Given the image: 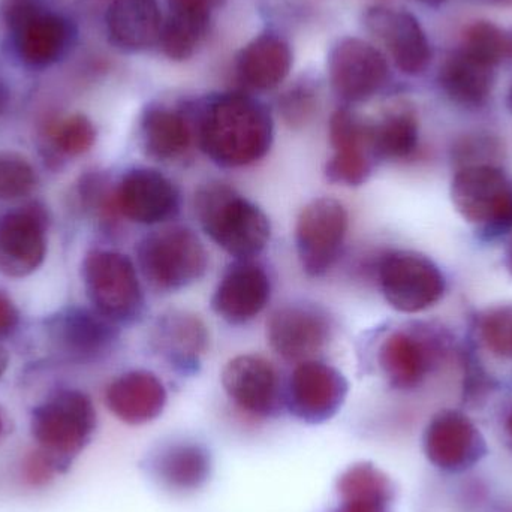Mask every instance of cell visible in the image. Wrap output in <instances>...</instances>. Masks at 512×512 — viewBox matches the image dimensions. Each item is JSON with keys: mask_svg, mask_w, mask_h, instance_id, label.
Segmentation results:
<instances>
[{"mask_svg": "<svg viewBox=\"0 0 512 512\" xmlns=\"http://www.w3.org/2000/svg\"><path fill=\"white\" fill-rule=\"evenodd\" d=\"M373 155L364 150H339L325 165L328 182L345 186H361L373 171Z\"/></svg>", "mask_w": 512, "mask_h": 512, "instance_id": "obj_34", "label": "cell"}, {"mask_svg": "<svg viewBox=\"0 0 512 512\" xmlns=\"http://www.w3.org/2000/svg\"><path fill=\"white\" fill-rule=\"evenodd\" d=\"M210 15L171 12L162 24V50L171 60H188L194 56L209 29Z\"/></svg>", "mask_w": 512, "mask_h": 512, "instance_id": "obj_29", "label": "cell"}, {"mask_svg": "<svg viewBox=\"0 0 512 512\" xmlns=\"http://www.w3.org/2000/svg\"><path fill=\"white\" fill-rule=\"evenodd\" d=\"M83 279L93 307L111 321L129 324L143 315V288L128 256L104 249L90 252L83 262Z\"/></svg>", "mask_w": 512, "mask_h": 512, "instance_id": "obj_5", "label": "cell"}, {"mask_svg": "<svg viewBox=\"0 0 512 512\" xmlns=\"http://www.w3.org/2000/svg\"><path fill=\"white\" fill-rule=\"evenodd\" d=\"M420 143V125L409 108L390 111L372 125V150L375 158L403 161L411 158Z\"/></svg>", "mask_w": 512, "mask_h": 512, "instance_id": "obj_28", "label": "cell"}, {"mask_svg": "<svg viewBox=\"0 0 512 512\" xmlns=\"http://www.w3.org/2000/svg\"><path fill=\"white\" fill-rule=\"evenodd\" d=\"M451 198L463 219L490 230L512 228V182L492 164L465 165L451 182Z\"/></svg>", "mask_w": 512, "mask_h": 512, "instance_id": "obj_6", "label": "cell"}, {"mask_svg": "<svg viewBox=\"0 0 512 512\" xmlns=\"http://www.w3.org/2000/svg\"><path fill=\"white\" fill-rule=\"evenodd\" d=\"M486 442L475 424L462 412L442 411L424 433L427 459L444 471H463L486 454Z\"/></svg>", "mask_w": 512, "mask_h": 512, "instance_id": "obj_15", "label": "cell"}, {"mask_svg": "<svg viewBox=\"0 0 512 512\" xmlns=\"http://www.w3.org/2000/svg\"><path fill=\"white\" fill-rule=\"evenodd\" d=\"M48 216L38 203L0 218V273L24 277L38 270L47 254Z\"/></svg>", "mask_w": 512, "mask_h": 512, "instance_id": "obj_11", "label": "cell"}, {"mask_svg": "<svg viewBox=\"0 0 512 512\" xmlns=\"http://www.w3.org/2000/svg\"><path fill=\"white\" fill-rule=\"evenodd\" d=\"M167 390L155 373L132 370L114 379L105 393V403L114 417L131 426L149 423L164 411Z\"/></svg>", "mask_w": 512, "mask_h": 512, "instance_id": "obj_20", "label": "cell"}, {"mask_svg": "<svg viewBox=\"0 0 512 512\" xmlns=\"http://www.w3.org/2000/svg\"><path fill=\"white\" fill-rule=\"evenodd\" d=\"M120 215L143 225H156L176 218L180 192L164 174L153 168H132L116 186Z\"/></svg>", "mask_w": 512, "mask_h": 512, "instance_id": "obj_13", "label": "cell"}, {"mask_svg": "<svg viewBox=\"0 0 512 512\" xmlns=\"http://www.w3.org/2000/svg\"><path fill=\"white\" fill-rule=\"evenodd\" d=\"M417 2L423 3V5L433 6V8H436V6L444 5V3L448 2V0H417Z\"/></svg>", "mask_w": 512, "mask_h": 512, "instance_id": "obj_45", "label": "cell"}, {"mask_svg": "<svg viewBox=\"0 0 512 512\" xmlns=\"http://www.w3.org/2000/svg\"><path fill=\"white\" fill-rule=\"evenodd\" d=\"M195 215L204 233L237 259L254 258L270 242L267 215L227 183L201 186L195 194Z\"/></svg>", "mask_w": 512, "mask_h": 512, "instance_id": "obj_2", "label": "cell"}, {"mask_svg": "<svg viewBox=\"0 0 512 512\" xmlns=\"http://www.w3.org/2000/svg\"><path fill=\"white\" fill-rule=\"evenodd\" d=\"M334 92L348 102L373 98L388 80L384 54L369 42L345 38L337 42L328 59Z\"/></svg>", "mask_w": 512, "mask_h": 512, "instance_id": "obj_12", "label": "cell"}, {"mask_svg": "<svg viewBox=\"0 0 512 512\" xmlns=\"http://www.w3.org/2000/svg\"><path fill=\"white\" fill-rule=\"evenodd\" d=\"M382 294L402 313H418L435 306L445 292V277L435 262L415 252H390L378 268Z\"/></svg>", "mask_w": 512, "mask_h": 512, "instance_id": "obj_7", "label": "cell"}, {"mask_svg": "<svg viewBox=\"0 0 512 512\" xmlns=\"http://www.w3.org/2000/svg\"><path fill=\"white\" fill-rule=\"evenodd\" d=\"M138 265L147 282L171 292L198 282L209 267L200 237L188 227H168L147 236L138 246Z\"/></svg>", "mask_w": 512, "mask_h": 512, "instance_id": "obj_4", "label": "cell"}, {"mask_svg": "<svg viewBox=\"0 0 512 512\" xmlns=\"http://www.w3.org/2000/svg\"><path fill=\"white\" fill-rule=\"evenodd\" d=\"M195 137L207 158L219 167H248L270 152L273 119L267 107L252 96L227 93L207 102L198 113Z\"/></svg>", "mask_w": 512, "mask_h": 512, "instance_id": "obj_1", "label": "cell"}, {"mask_svg": "<svg viewBox=\"0 0 512 512\" xmlns=\"http://www.w3.org/2000/svg\"><path fill=\"white\" fill-rule=\"evenodd\" d=\"M340 501H367L388 505L393 501L390 478L372 463H357L346 469L337 481Z\"/></svg>", "mask_w": 512, "mask_h": 512, "instance_id": "obj_30", "label": "cell"}, {"mask_svg": "<svg viewBox=\"0 0 512 512\" xmlns=\"http://www.w3.org/2000/svg\"><path fill=\"white\" fill-rule=\"evenodd\" d=\"M221 0H168L171 12L210 15Z\"/></svg>", "mask_w": 512, "mask_h": 512, "instance_id": "obj_40", "label": "cell"}, {"mask_svg": "<svg viewBox=\"0 0 512 512\" xmlns=\"http://www.w3.org/2000/svg\"><path fill=\"white\" fill-rule=\"evenodd\" d=\"M38 183L35 168L18 153H0V201L18 200L32 194Z\"/></svg>", "mask_w": 512, "mask_h": 512, "instance_id": "obj_33", "label": "cell"}, {"mask_svg": "<svg viewBox=\"0 0 512 512\" xmlns=\"http://www.w3.org/2000/svg\"><path fill=\"white\" fill-rule=\"evenodd\" d=\"M379 364L393 387L412 390L429 372V346L417 334L396 331L382 343Z\"/></svg>", "mask_w": 512, "mask_h": 512, "instance_id": "obj_27", "label": "cell"}, {"mask_svg": "<svg viewBox=\"0 0 512 512\" xmlns=\"http://www.w3.org/2000/svg\"><path fill=\"white\" fill-rule=\"evenodd\" d=\"M50 134L54 149L66 156L84 155L96 141L95 125L84 114L65 117L53 126Z\"/></svg>", "mask_w": 512, "mask_h": 512, "instance_id": "obj_32", "label": "cell"}, {"mask_svg": "<svg viewBox=\"0 0 512 512\" xmlns=\"http://www.w3.org/2000/svg\"><path fill=\"white\" fill-rule=\"evenodd\" d=\"M495 69L459 48L442 63L439 84L454 104L481 108L492 96Z\"/></svg>", "mask_w": 512, "mask_h": 512, "instance_id": "obj_24", "label": "cell"}, {"mask_svg": "<svg viewBox=\"0 0 512 512\" xmlns=\"http://www.w3.org/2000/svg\"><path fill=\"white\" fill-rule=\"evenodd\" d=\"M291 66L288 42L273 33H264L249 42L240 54L239 74L252 89L271 90L283 83Z\"/></svg>", "mask_w": 512, "mask_h": 512, "instance_id": "obj_26", "label": "cell"}, {"mask_svg": "<svg viewBox=\"0 0 512 512\" xmlns=\"http://www.w3.org/2000/svg\"><path fill=\"white\" fill-rule=\"evenodd\" d=\"M364 23L385 45L403 74L418 75L426 71L432 60V47L414 15L402 9L375 6L366 12Z\"/></svg>", "mask_w": 512, "mask_h": 512, "instance_id": "obj_14", "label": "cell"}, {"mask_svg": "<svg viewBox=\"0 0 512 512\" xmlns=\"http://www.w3.org/2000/svg\"><path fill=\"white\" fill-rule=\"evenodd\" d=\"M480 336L490 354L512 360V307L486 313L480 322Z\"/></svg>", "mask_w": 512, "mask_h": 512, "instance_id": "obj_35", "label": "cell"}, {"mask_svg": "<svg viewBox=\"0 0 512 512\" xmlns=\"http://www.w3.org/2000/svg\"><path fill=\"white\" fill-rule=\"evenodd\" d=\"M507 427H508V432H510L511 435H512V412H511L510 417H508Z\"/></svg>", "mask_w": 512, "mask_h": 512, "instance_id": "obj_49", "label": "cell"}, {"mask_svg": "<svg viewBox=\"0 0 512 512\" xmlns=\"http://www.w3.org/2000/svg\"><path fill=\"white\" fill-rule=\"evenodd\" d=\"M345 376L321 361H303L289 378L286 403L298 420L321 424L339 412L348 396Z\"/></svg>", "mask_w": 512, "mask_h": 512, "instance_id": "obj_10", "label": "cell"}, {"mask_svg": "<svg viewBox=\"0 0 512 512\" xmlns=\"http://www.w3.org/2000/svg\"><path fill=\"white\" fill-rule=\"evenodd\" d=\"M9 357L8 352H6L5 348L0 346V378H2L3 373L8 369Z\"/></svg>", "mask_w": 512, "mask_h": 512, "instance_id": "obj_44", "label": "cell"}, {"mask_svg": "<svg viewBox=\"0 0 512 512\" xmlns=\"http://www.w3.org/2000/svg\"><path fill=\"white\" fill-rule=\"evenodd\" d=\"M149 469L155 480L173 492H191L200 489L209 480L210 453L195 442H173L162 445L149 460Z\"/></svg>", "mask_w": 512, "mask_h": 512, "instance_id": "obj_21", "label": "cell"}, {"mask_svg": "<svg viewBox=\"0 0 512 512\" xmlns=\"http://www.w3.org/2000/svg\"><path fill=\"white\" fill-rule=\"evenodd\" d=\"M489 2L499 6H512V0H489Z\"/></svg>", "mask_w": 512, "mask_h": 512, "instance_id": "obj_47", "label": "cell"}, {"mask_svg": "<svg viewBox=\"0 0 512 512\" xmlns=\"http://www.w3.org/2000/svg\"><path fill=\"white\" fill-rule=\"evenodd\" d=\"M71 41V23L47 9L14 33L18 56L32 68H47L62 59L71 47Z\"/></svg>", "mask_w": 512, "mask_h": 512, "instance_id": "obj_22", "label": "cell"}, {"mask_svg": "<svg viewBox=\"0 0 512 512\" xmlns=\"http://www.w3.org/2000/svg\"><path fill=\"white\" fill-rule=\"evenodd\" d=\"M162 14L156 0H114L107 12L111 41L126 51H143L161 38Z\"/></svg>", "mask_w": 512, "mask_h": 512, "instance_id": "obj_25", "label": "cell"}, {"mask_svg": "<svg viewBox=\"0 0 512 512\" xmlns=\"http://www.w3.org/2000/svg\"><path fill=\"white\" fill-rule=\"evenodd\" d=\"M50 331L59 351L81 363L101 360L119 339L116 322L96 309L84 307H72L60 313Z\"/></svg>", "mask_w": 512, "mask_h": 512, "instance_id": "obj_16", "label": "cell"}, {"mask_svg": "<svg viewBox=\"0 0 512 512\" xmlns=\"http://www.w3.org/2000/svg\"><path fill=\"white\" fill-rule=\"evenodd\" d=\"M387 507L388 505L378 502L346 501L342 502L337 512H388Z\"/></svg>", "mask_w": 512, "mask_h": 512, "instance_id": "obj_41", "label": "cell"}, {"mask_svg": "<svg viewBox=\"0 0 512 512\" xmlns=\"http://www.w3.org/2000/svg\"><path fill=\"white\" fill-rule=\"evenodd\" d=\"M20 322L17 306L8 294L0 291V337L9 336Z\"/></svg>", "mask_w": 512, "mask_h": 512, "instance_id": "obj_39", "label": "cell"}, {"mask_svg": "<svg viewBox=\"0 0 512 512\" xmlns=\"http://www.w3.org/2000/svg\"><path fill=\"white\" fill-rule=\"evenodd\" d=\"M96 409L80 390H59L33 409L30 433L36 447L71 465L95 435Z\"/></svg>", "mask_w": 512, "mask_h": 512, "instance_id": "obj_3", "label": "cell"}, {"mask_svg": "<svg viewBox=\"0 0 512 512\" xmlns=\"http://www.w3.org/2000/svg\"><path fill=\"white\" fill-rule=\"evenodd\" d=\"M318 96L309 86H297L280 99V113L289 126H303L312 119Z\"/></svg>", "mask_w": 512, "mask_h": 512, "instance_id": "obj_37", "label": "cell"}, {"mask_svg": "<svg viewBox=\"0 0 512 512\" xmlns=\"http://www.w3.org/2000/svg\"><path fill=\"white\" fill-rule=\"evenodd\" d=\"M155 351L176 370L191 373L209 346V333L197 315L170 310L159 316L153 330Z\"/></svg>", "mask_w": 512, "mask_h": 512, "instance_id": "obj_19", "label": "cell"}, {"mask_svg": "<svg viewBox=\"0 0 512 512\" xmlns=\"http://www.w3.org/2000/svg\"><path fill=\"white\" fill-rule=\"evenodd\" d=\"M9 104H11V90H9L5 78L0 75V116L6 113Z\"/></svg>", "mask_w": 512, "mask_h": 512, "instance_id": "obj_42", "label": "cell"}, {"mask_svg": "<svg viewBox=\"0 0 512 512\" xmlns=\"http://www.w3.org/2000/svg\"><path fill=\"white\" fill-rule=\"evenodd\" d=\"M507 105H508V110H510L512 113V84H511L510 90H508Z\"/></svg>", "mask_w": 512, "mask_h": 512, "instance_id": "obj_48", "label": "cell"}, {"mask_svg": "<svg viewBox=\"0 0 512 512\" xmlns=\"http://www.w3.org/2000/svg\"><path fill=\"white\" fill-rule=\"evenodd\" d=\"M143 149L149 158L174 162L185 158L192 144L197 143L195 122L183 111L168 107H152L141 122Z\"/></svg>", "mask_w": 512, "mask_h": 512, "instance_id": "obj_23", "label": "cell"}, {"mask_svg": "<svg viewBox=\"0 0 512 512\" xmlns=\"http://www.w3.org/2000/svg\"><path fill=\"white\" fill-rule=\"evenodd\" d=\"M68 463L59 457L47 453L42 448L36 447L24 454L20 463V478L24 486L30 489H42L53 483L59 475L68 471Z\"/></svg>", "mask_w": 512, "mask_h": 512, "instance_id": "obj_36", "label": "cell"}, {"mask_svg": "<svg viewBox=\"0 0 512 512\" xmlns=\"http://www.w3.org/2000/svg\"><path fill=\"white\" fill-rule=\"evenodd\" d=\"M225 393L242 411L270 417L280 406L279 375L273 364L258 355H239L222 372Z\"/></svg>", "mask_w": 512, "mask_h": 512, "instance_id": "obj_17", "label": "cell"}, {"mask_svg": "<svg viewBox=\"0 0 512 512\" xmlns=\"http://www.w3.org/2000/svg\"><path fill=\"white\" fill-rule=\"evenodd\" d=\"M270 277L251 259H239L225 271L212 298L213 310L230 324L256 318L270 300Z\"/></svg>", "mask_w": 512, "mask_h": 512, "instance_id": "obj_18", "label": "cell"}, {"mask_svg": "<svg viewBox=\"0 0 512 512\" xmlns=\"http://www.w3.org/2000/svg\"><path fill=\"white\" fill-rule=\"evenodd\" d=\"M333 325L324 309L312 304H286L271 313L267 339L283 360L303 363L324 349Z\"/></svg>", "mask_w": 512, "mask_h": 512, "instance_id": "obj_9", "label": "cell"}, {"mask_svg": "<svg viewBox=\"0 0 512 512\" xmlns=\"http://www.w3.org/2000/svg\"><path fill=\"white\" fill-rule=\"evenodd\" d=\"M348 228V210L334 198H316L301 210L295 245L301 267L309 276H324L336 264Z\"/></svg>", "mask_w": 512, "mask_h": 512, "instance_id": "obj_8", "label": "cell"}, {"mask_svg": "<svg viewBox=\"0 0 512 512\" xmlns=\"http://www.w3.org/2000/svg\"><path fill=\"white\" fill-rule=\"evenodd\" d=\"M9 433V418L6 415L5 409L0 406V441L6 438Z\"/></svg>", "mask_w": 512, "mask_h": 512, "instance_id": "obj_43", "label": "cell"}, {"mask_svg": "<svg viewBox=\"0 0 512 512\" xmlns=\"http://www.w3.org/2000/svg\"><path fill=\"white\" fill-rule=\"evenodd\" d=\"M44 9L41 0H0V15L12 35Z\"/></svg>", "mask_w": 512, "mask_h": 512, "instance_id": "obj_38", "label": "cell"}, {"mask_svg": "<svg viewBox=\"0 0 512 512\" xmlns=\"http://www.w3.org/2000/svg\"><path fill=\"white\" fill-rule=\"evenodd\" d=\"M460 48L496 68L512 60V33L490 21H475L466 27Z\"/></svg>", "mask_w": 512, "mask_h": 512, "instance_id": "obj_31", "label": "cell"}, {"mask_svg": "<svg viewBox=\"0 0 512 512\" xmlns=\"http://www.w3.org/2000/svg\"><path fill=\"white\" fill-rule=\"evenodd\" d=\"M507 267L508 270H510V273L512 274V240L510 246H508L507 249Z\"/></svg>", "mask_w": 512, "mask_h": 512, "instance_id": "obj_46", "label": "cell"}]
</instances>
